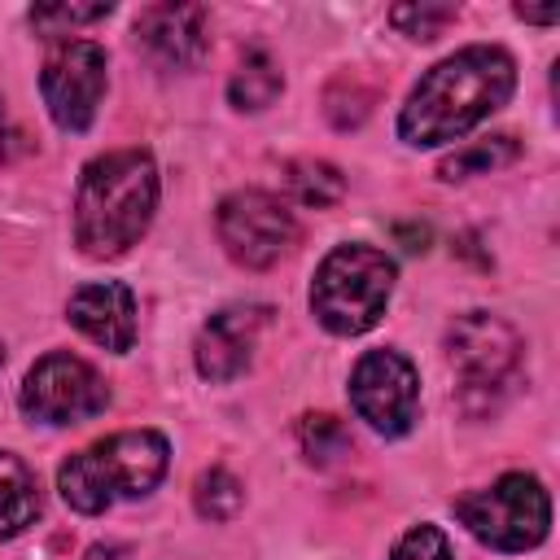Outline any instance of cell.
Masks as SVG:
<instances>
[{
  "instance_id": "obj_1",
  "label": "cell",
  "mask_w": 560,
  "mask_h": 560,
  "mask_svg": "<svg viewBox=\"0 0 560 560\" xmlns=\"http://www.w3.org/2000/svg\"><path fill=\"white\" fill-rule=\"evenodd\" d=\"M512 88H516V61L503 48L494 44L459 48L411 88L398 114V136L416 149L459 140L499 105H508Z\"/></svg>"
},
{
  "instance_id": "obj_2",
  "label": "cell",
  "mask_w": 560,
  "mask_h": 560,
  "mask_svg": "<svg viewBox=\"0 0 560 560\" xmlns=\"http://www.w3.org/2000/svg\"><path fill=\"white\" fill-rule=\"evenodd\" d=\"M158 206V166L140 149H118L83 166L74 197V241L88 258L131 249Z\"/></svg>"
},
{
  "instance_id": "obj_3",
  "label": "cell",
  "mask_w": 560,
  "mask_h": 560,
  "mask_svg": "<svg viewBox=\"0 0 560 560\" xmlns=\"http://www.w3.org/2000/svg\"><path fill=\"white\" fill-rule=\"evenodd\" d=\"M166 459H171V446H166L162 433L127 429V433L101 438L88 451L70 455L57 472V490L74 512L92 516V512H105L118 499L149 494L162 481Z\"/></svg>"
},
{
  "instance_id": "obj_4",
  "label": "cell",
  "mask_w": 560,
  "mask_h": 560,
  "mask_svg": "<svg viewBox=\"0 0 560 560\" xmlns=\"http://www.w3.org/2000/svg\"><path fill=\"white\" fill-rule=\"evenodd\" d=\"M394 293V262L372 245H337L315 280H311V311L337 337L368 332Z\"/></svg>"
},
{
  "instance_id": "obj_5",
  "label": "cell",
  "mask_w": 560,
  "mask_h": 560,
  "mask_svg": "<svg viewBox=\"0 0 560 560\" xmlns=\"http://www.w3.org/2000/svg\"><path fill=\"white\" fill-rule=\"evenodd\" d=\"M451 508L464 529L494 551H529L547 538L551 525V499L529 472H508L486 490L459 494Z\"/></svg>"
},
{
  "instance_id": "obj_6",
  "label": "cell",
  "mask_w": 560,
  "mask_h": 560,
  "mask_svg": "<svg viewBox=\"0 0 560 560\" xmlns=\"http://www.w3.org/2000/svg\"><path fill=\"white\" fill-rule=\"evenodd\" d=\"M214 228H219V241L223 249L241 262V267H276L293 241H298V219L293 210L262 192V188H241L232 197L219 201V214H214Z\"/></svg>"
},
{
  "instance_id": "obj_7",
  "label": "cell",
  "mask_w": 560,
  "mask_h": 560,
  "mask_svg": "<svg viewBox=\"0 0 560 560\" xmlns=\"http://www.w3.org/2000/svg\"><path fill=\"white\" fill-rule=\"evenodd\" d=\"M105 402H109V389L96 376V368L66 350L44 354L22 385V411L39 424H83L101 416Z\"/></svg>"
},
{
  "instance_id": "obj_8",
  "label": "cell",
  "mask_w": 560,
  "mask_h": 560,
  "mask_svg": "<svg viewBox=\"0 0 560 560\" xmlns=\"http://www.w3.org/2000/svg\"><path fill=\"white\" fill-rule=\"evenodd\" d=\"M39 92L61 131H88L105 96V52L92 39H66L44 57Z\"/></svg>"
},
{
  "instance_id": "obj_9",
  "label": "cell",
  "mask_w": 560,
  "mask_h": 560,
  "mask_svg": "<svg viewBox=\"0 0 560 560\" xmlns=\"http://www.w3.org/2000/svg\"><path fill=\"white\" fill-rule=\"evenodd\" d=\"M350 402L385 438H402L420 411V376L398 350H368L350 372Z\"/></svg>"
},
{
  "instance_id": "obj_10",
  "label": "cell",
  "mask_w": 560,
  "mask_h": 560,
  "mask_svg": "<svg viewBox=\"0 0 560 560\" xmlns=\"http://www.w3.org/2000/svg\"><path fill=\"white\" fill-rule=\"evenodd\" d=\"M446 354L464 389H503L521 363V337L512 324L486 311H468L446 328Z\"/></svg>"
},
{
  "instance_id": "obj_11",
  "label": "cell",
  "mask_w": 560,
  "mask_h": 560,
  "mask_svg": "<svg viewBox=\"0 0 560 560\" xmlns=\"http://www.w3.org/2000/svg\"><path fill=\"white\" fill-rule=\"evenodd\" d=\"M267 324V306H223L214 311L197 332V372L206 381H232L249 368L254 341Z\"/></svg>"
},
{
  "instance_id": "obj_12",
  "label": "cell",
  "mask_w": 560,
  "mask_h": 560,
  "mask_svg": "<svg viewBox=\"0 0 560 560\" xmlns=\"http://www.w3.org/2000/svg\"><path fill=\"white\" fill-rule=\"evenodd\" d=\"M136 35L158 66H197L210 48V13L201 4H149L136 18Z\"/></svg>"
},
{
  "instance_id": "obj_13",
  "label": "cell",
  "mask_w": 560,
  "mask_h": 560,
  "mask_svg": "<svg viewBox=\"0 0 560 560\" xmlns=\"http://www.w3.org/2000/svg\"><path fill=\"white\" fill-rule=\"evenodd\" d=\"M70 324L114 350V354H127L131 341H136V293L118 280H96V284H83L74 298H70Z\"/></svg>"
},
{
  "instance_id": "obj_14",
  "label": "cell",
  "mask_w": 560,
  "mask_h": 560,
  "mask_svg": "<svg viewBox=\"0 0 560 560\" xmlns=\"http://www.w3.org/2000/svg\"><path fill=\"white\" fill-rule=\"evenodd\" d=\"M35 516H39V490L31 468L18 455L0 451V538L22 534Z\"/></svg>"
},
{
  "instance_id": "obj_15",
  "label": "cell",
  "mask_w": 560,
  "mask_h": 560,
  "mask_svg": "<svg viewBox=\"0 0 560 560\" xmlns=\"http://www.w3.org/2000/svg\"><path fill=\"white\" fill-rule=\"evenodd\" d=\"M280 88H284L280 66H276L267 52H249V57L236 66L232 83H228V101H232L236 109H267V105L280 96Z\"/></svg>"
},
{
  "instance_id": "obj_16",
  "label": "cell",
  "mask_w": 560,
  "mask_h": 560,
  "mask_svg": "<svg viewBox=\"0 0 560 560\" xmlns=\"http://www.w3.org/2000/svg\"><path fill=\"white\" fill-rule=\"evenodd\" d=\"M372 101H376L372 83H368L359 70H346V74H337V79L328 83V92H324V114H328V122H332L337 131H350V127H359V122L372 114Z\"/></svg>"
},
{
  "instance_id": "obj_17",
  "label": "cell",
  "mask_w": 560,
  "mask_h": 560,
  "mask_svg": "<svg viewBox=\"0 0 560 560\" xmlns=\"http://www.w3.org/2000/svg\"><path fill=\"white\" fill-rule=\"evenodd\" d=\"M284 184H289V192H293L302 206H315V210L337 206V201H341V192H346L341 171H337V166H328V162H315V158L289 162Z\"/></svg>"
},
{
  "instance_id": "obj_18",
  "label": "cell",
  "mask_w": 560,
  "mask_h": 560,
  "mask_svg": "<svg viewBox=\"0 0 560 560\" xmlns=\"http://www.w3.org/2000/svg\"><path fill=\"white\" fill-rule=\"evenodd\" d=\"M521 153V144H516V136H490V140H477V144H468V149H459V153H451L442 166H438V175L442 179H468V175H490L494 166H508L512 158Z\"/></svg>"
},
{
  "instance_id": "obj_19",
  "label": "cell",
  "mask_w": 560,
  "mask_h": 560,
  "mask_svg": "<svg viewBox=\"0 0 560 560\" xmlns=\"http://www.w3.org/2000/svg\"><path fill=\"white\" fill-rule=\"evenodd\" d=\"M298 442H302V455L319 468L337 464L341 455H350V433L337 416H302L298 424Z\"/></svg>"
},
{
  "instance_id": "obj_20",
  "label": "cell",
  "mask_w": 560,
  "mask_h": 560,
  "mask_svg": "<svg viewBox=\"0 0 560 560\" xmlns=\"http://www.w3.org/2000/svg\"><path fill=\"white\" fill-rule=\"evenodd\" d=\"M192 503H197V512H201L206 521H232V516L241 512L245 494H241V481H236L232 472L210 468V472H201V477H197Z\"/></svg>"
},
{
  "instance_id": "obj_21",
  "label": "cell",
  "mask_w": 560,
  "mask_h": 560,
  "mask_svg": "<svg viewBox=\"0 0 560 560\" xmlns=\"http://www.w3.org/2000/svg\"><path fill=\"white\" fill-rule=\"evenodd\" d=\"M455 4H394L389 22L411 39H438L446 22H455Z\"/></svg>"
},
{
  "instance_id": "obj_22",
  "label": "cell",
  "mask_w": 560,
  "mask_h": 560,
  "mask_svg": "<svg viewBox=\"0 0 560 560\" xmlns=\"http://www.w3.org/2000/svg\"><path fill=\"white\" fill-rule=\"evenodd\" d=\"M101 18H109V4H39V9H31V26L48 31V35H61L66 26H88Z\"/></svg>"
},
{
  "instance_id": "obj_23",
  "label": "cell",
  "mask_w": 560,
  "mask_h": 560,
  "mask_svg": "<svg viewBox=\"0 0 560 560\" xmlns=\"http://www.w3.org/2000/svg\"><path fill=\"white\" fill-rule=\"evenodd\" d=\"M389 560H455V556H451V542H446V534L438 525H411L398 538Z\"/></svg>"
},
{
  "instance_id": "obj_24",
  "label": "cell",
  "mask_w": 560,
  "mask_h": 560,
  "mask_svg": "<svg viewBox=\"0 0 560 560\" xmlns=\"http://www.w3.org/2000/svg\"><path fill=\"white\" fill-rule=\"evenodd\" d=\"M83 560H122V547H114V542H96V547L83 551Z\"/></svg>"
},
{
  "instance_id": "obj_25",
  "label": "cell",
  "mask_w": 560,
  "mask_h": 560,
  "mask_svg": "<svg viewBox=\"0 0 560 560\" xmlns=\"http://www.w3.org/2000/svg\"><path fill=\"white\" fill-rule=\"evenodd\" d=\"M516 18H525V22H556L560 9H556V4H551V9H521V4H516Z\"/></svg>"
},
{
  "instance_id": "obj_26",
  "label": "cell",
  "mask_w": 560,
  "mask_h": 560,
  "mask_svg": "<svg viewBox=\"0 0 560 560\" xmlns=\"http://www.w3.org/2000/svg\"><path fill=\"white\" fill-rule=\"evenodd\" d=\"M0 144H4V105H0Z\"/></svg>"
},
{
  "instance_id": "obj_27",
  "label": "cell",
  "mask_w": 560,
  "mask_h": 560,
  "mask_svg": "<svg viewBox=\"0 0 560 560\" xmlns=\"http://www.w3.org/2000/svg\"><path fill=\"white\" fill-rule=\"evenodd\" d=\"M0 363H4V350H0Z\"/></svg>"
}]
</instances>
